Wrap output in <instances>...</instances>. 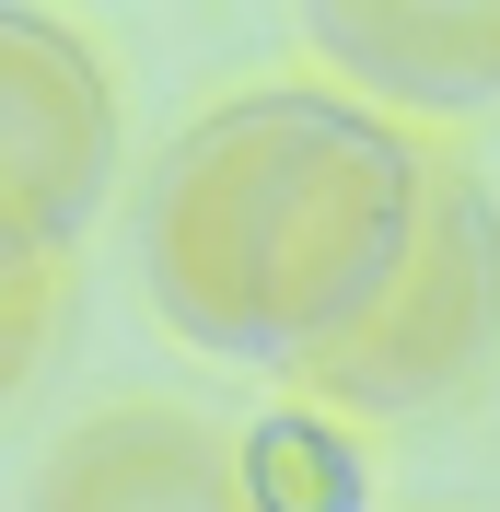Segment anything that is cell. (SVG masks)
Listing matches in <instances>:
<instances>
[{"mask_svg": "<svg viewBox=\"0 0 500 512\" xmlns=\"http://www.w3.org/2000/svg\"><path fill=\"white\" fill-rule=\"evenodd\" d=\"M419 128L326 82H268L187 117L140 187L152 315L210 361L303 373L384 303L419 222Z\"/></svg>", "mask_w": 500, "mask_h": 512, "instance_id": "6da1fadb", "label": "cell"}, {"mask_svg": "<svg viewBox=\"0 0 500 512\" xmlns=\"http://www.w3.org/2000/svg\"><path fill=\"white\" fill-rule=\"evenodd\" d=\"M489 350H500V198L431 140L419 152V222H407L384 303L338 350H314L291 384L338 419H419L442 396H466Z\"/></svg>", "mask_w": 500, "mask_h": 512, "instance_id": "7a4b0ae2", "label": "cell"}, {"mask_svg": "<svg viewBox=\"0 0 500 512\" xmlns=\"http://www.w3.org/2000/svg\"><path fill=\"white\" fill-rule=\"evenodd\" d=\"M117 187V82L59 12H0V291L59 280Z\"/></svg>", "mask_w": 500, "mask_h": 512, "instance_id": "3957f363", "label": "cell"}, {"mask_svg": "<svg viewBox=\"0 0 500 512\" xmlns=\"http://www.w3.org/2000/svg\"><path fill=\"white\" fill-rule=\"evenodd\" d=\"M24 512H268V489L210 408L117 396L47 443V466L24 478Z\"/></svg>", "mask_w": 500, "mask_h": 512, "instance_id": "277c9868", "label": "cell"}, {"mask_svg": "<svg viewBox=\"0 0 500 512\" xmlns=\"http://www.w3.org/2000/svg\"><path fill=\"white\" fill-rule=\"evenodd\" d=\"M303 47L349 82V105L373 94V117H454V105H500V0H338L303 12Z\"/></svg>", "mask_w": 500, "mask_h": 512, "instance_id": "5b68a950", "label": "cell"}, {"mask_svg": "<svg viewBox=\"0 0 500 512\" xmlns=\"http://www.w3.org/2000/svg\"><path fill=\"white\" fill-rule=\"evenodd\" d=\"M59 326H70V268H59V280H24V291H0V408H12V396H24L35 373H47Z\"/></svg>", "mask_w": 500, "mask_h": 512, "instance_id": "8992f818", "label": "cell"}]
</instances>
